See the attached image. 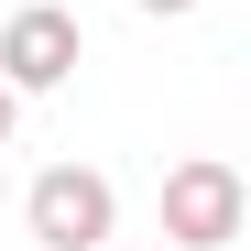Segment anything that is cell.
I'll return each mask as SVG.
<instances>
[{
  "label": "cell",
  "mask_w": 251,
  "mask_h": 251,
  "mask_svg": "<svg viewBox=\"0 0 251 251\" xmlns=\"http://www.w3.org/2000/svg\"><path fill=\"white\" fill-rule=\"evenodd\" d=\"M240 219H251L240 164L197 153V164H175V175H164V240H175V251H229V240H240Z\"/></svg>",
  "instance_id": "1"
},
{
  "label": "cell",
  "mask_w": 251,
  "mask_h": 251,
  "mask_svg": "<svg viewBox=\"0 0 251 251\" xmlns=\"http://www.w3.org/2000/svg\"><path fill=\"white\" fill-rule=\"evenodd\" d=\"M22 229L44 251H99L120 229V197H109V175H88V164H55V175H33V197H22Z\"/></svg>",
  "instance_id": "2"
},
{
  "label": "cell",
  "mask_w": 251,
  "mask_h": 251,
  "mask_svg": "<svg viewBox=\"0 0 251 251\" xmlns=\"http://www.w3.org/2000/svg\"><path fill=\"white\" fill-rule=\"evenodd\" d=\"M76 66H88V33H76V11L33 0V11H11V22H0V88H11V99L66 88Z\"/></svg>",
  "instance_id": "3"
},
{
  "label": "cell",
  "mask_w": 251,
  "mask_h": 251,
  "mask_svg": "<svg viewBox=\"0 0 251 251\" xmlns=\"http://www.w3.org/2000/svg\"><path fill=\"white\" fill-rule=\"evenodd\" d=\"M11 131H22V99H11V88H0V142H11Z\"/></svg>",
  "instance_id": "4"
},
{
  "label": "cell",
  "mask_w": 251,
  "mask_h": 251,
  "mask_svg": "<svg viewBox=\"0 0 251 251\" xmlns=\"http://www.w3.org/2000/svg\"><path fill=\"white\" fill-rule=\"evenodd\" d=\"M131 11H197V0H131Z\"/></svg>",
  "instance_id": "5"
},
{
  "label": "cell",
  "mask_w": 251,
  "mask_h": 251,
  "mask_svg": "<svg viewBox=\"0 0 251 251\" xmlns=\"http://www.w3.org/2000/svg\"><path fill=\"white\" fill-rule=\"evenodd\" d=\"M99 251H109V240H99Z\"/></svg>",
  "instance_id": "6"
}]
</instances>
